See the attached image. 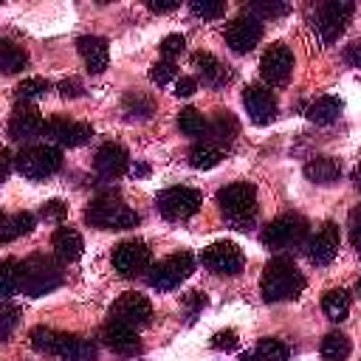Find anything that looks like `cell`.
I'll list each match as a JSON object with an SVG mask.
<instances>
[{
  "instance_id": "cell-1",
  "label": "cell",
  "mask_w": 361,
  "mask_h": 361,
  "mask_svg": "<svg viewBox=\"0 0 361 361\" xmlns=\"http://www.w3.org/2000/svg\"><path fill=\"white\" fill-rule=\"evenodd\" d=\"M259 290L265 302H288L305 290V276L288 257H274L265 262L259 276Z\"/></svg>"
},
{
  "instance_id": "cell-2",
  "label": "cell",
  "mask_w": 361,
  "mask_h": 361,
  "mask_svg": "<svg viewBox=\"0 0 361 361\" xmlns=\"http://www.w3.org/2000/svg\"><path fill=\"white\" fill-rule=\"evenodd\" d=\"M217 206H220L223 220H226L231 228L248 231V228L254 226V220H257V212H259L254 183L237 180V183L223 186V189L217 192Z\"/></svg>"
},
{
  "instance_id": "cell-3",
  "label": "cell",
  "mask_w": 361,
  "mask_h": 361,
  "mask_svg": "<svg viewBox=\"0 0 361 361\" xmlns=\"http://www.w3.org/2000/svg\"><path fill=\"white\" fill-rule=\"evenodd\" d=\"M62 268L54 257L31 254L20 262V290L28 296H45L62 285Z\"/></svg>"
},
{
  "instance_id": "cell-4",
  "label": "cell",
  "mask_w": 361,
  "mask_h": 361,
  "mask_svg": "<svg viewBox=\"0 0 361 361\" xmlns=\"http://www.w3.org/2000/svg\"><path fill=\"white\" fill-rule=\"evenodd\" d=\"M85 220L96 228H133L138 226V212L130 209L121 197L116 195H99L90 200V206L85 209Z\"/></svg>"
},
{
  "instance_id": "cell-5",
  "label": "cell",
  "mask_w": 361,
  "mask_h": 361,
  "mask_svg": "<svg viewBox=\"0 0 361 361\" xmlns=\"http://www.w3.org/2000/svg\"><path fill=\"white\" fill-rule=\"evenodd\" d=\"M14 164H17V172L23 178H28V180H45L54 172H59L62 152L56 147H51V144H31V147H25V149L17 152Z\"/></svg>"
},
{
  "instance_id": "cell-6",
  "label": "cell",
  "mask_w": 361,
  "mask_h": 361,
  "mask_svg": "<svg viewBox=\"0 0 361 361\" xmlns=\"http://www.w3.org/2000/svg\"><path fill=\"white\" fill-rule=\"evenodd\" d=\"M307 234V220L296 212H285L279 217H274L265 231H262V245L271 251H288L293 245H299Z\"/></svg>"
},
{
  "instance_id": "cell-7",
  "label": "cell",
  "mask_w": 361,
  "mask_h": 361,
  "mask_svg": "<svg viewBox=\"0 0 361 361\" xmlns=\"http://www.w3.org/2000/svg\"><path fill=\"white\" fill-rule=\"evenodd\" d=\"M192 271H195V257L189 251H178V254H169L161 262H155L147 274V282L158 293H166V290H175Z\"/></svg>"
},
{
  "instance_id": "cell-8",
  "label": "cell",
  "mask_w": 361,
  "mask_h": 361,
  "mask_svg": "<svg viewBox=\"0 0 361 361\" xmlns=\"http://www.w3.org/2000/svg\"><path fill=\"white\" fill-rule=\"evenodd\" d=\"M353 17V3L350 0H327V3H319L316 6V14H313V31L319 34L322 42H336L347 23Z\"/></svg>"
},
{
  "instance_id": "cell-9",
  "label": "cell",
  "mask_w": 361,
  "mask_h": 361,
  "mask_svg": "<svg viewBox=\"0 0 361 361\" xmlns=\"http://www.w3.org/2000/svg\"><path fill=\"white\" fill-rule=\"evenodd\" d=\"M200 203H203V195L192 186H169V189H161L155 197V206L166 220H189L192 214H197Z\"/></svg>"
},
{
  "instance_id": "cell-10",
  "label": "cell",
  "mask_w": 361,
  "mask_h": 361,
  "mask_svg": "<svg viewBox=\"0 0 361 361\" xmlns=\"http://www.w3.org/2000/svg\"><path fill=\"white\" fill-rule=\"evenodd\" d=\"M110 262H113L118 276L133 279V276H138V274L152 268V251L147 248L144 240H124V243H118L113 248Z\"/></svg>"
},
{
  "instance_id": "cell-11",
  "label": "cell",
  "mask_w": 361,
  "mask_h": 361,
  "mask_svg": "<svg viewBox=\"0 0 361 361\" xmlns=\"http://www.w3.org/2000/svg\"><path fill=\"white\" fill-rule=\"evenodd\" d=\"M200 262H203L212 274L234 276V274H240V271H243L245 257H243V251H240V245H237V243H231V240H217V243H212V245H206V248H203Z\"/></svg>"
},
{
  "instance_id": "cell-12",
  "label": "cell",
  "mask_w": 361,
  "mask_h": 361,
  "mask_svg": "<svg viewBox=\"0 0 361 361\" xmlns=\"http://www.w3.org/2000/svg\"><path fill=\"white\" fill-rule=\"evenodd\" d=\"M110 322L127 324L133 330H141L152 322V305L144 293H121L110 305Z\"/></svg>"
},
{
  "instance_id": "cell-13",
  "label": "cell",
  "mask_w": 361,
  "mask_h": 361,
  "mask_svg": "<svg viewBox=\"0 0 361 361\" xmlns=\"http://www.w3.org/2000/svg\"><path fill=\"white\" fill-rule=\"evenodd\" d=\"M290 71H293V54L288 45L282 42H274L271 48H265L262 59H259V73L265 79L268 87H279L290 79Z\"/></svg>"
},
{
  "instance_id": "cell-14",
  "label": "cell",
  "mask_w": 361,
  "mask_h": 361,
  "mask_svg": "<svg viewBox=\"0 0 361 361\" xmlns=\"http://www.w3.org/2000/svg\"><path fill=\"white\" fill-rule=\"evenodd\" d=\"M262 39V23L251 14H240L226 25V45L234 54H248Z\"/></svg>"
},
{
  "instance_id": "cell-15",
  "label": "cell",
  "mask_w": 361,
  "mask_h": 361,
  "mask_svg": "<svg viewBox=\"0 0 361 361\" xmlns=\"http://www.w3.org/2000/svg\"><path fill=\"white\" fill-rule=\"evenodd\" d=\"M338 243H341L338 226H336L333 220H327V223H322V226L316 228V234L307 240L305 254H307V259H310L313 265H330V262L336 259V254H338Z\"/></svg>"
},
{
  "instance_id": "cell-16",
  "label": "cell",
  "mask_w": 361,
  "mask_h": 361,
  "mask_svg": "<svg viewBox=\"0 0 361 361\" xmlns=\"http://www.w3.org/2000/svg\"><path fill=\"white\" fill-rule=\"evenodd\" d=\"M243 107L254 124H268L276 116V96L268 85H248L243 90Z\"/></svg>"
},
{
  "instance_id": "cell-17",
  "label": "cell",
  "mask_w": 361,
  "mask_h": 361,
  "mask_svg": "<svg viewBox=\"0 0 361 361\" xmlns=\"http://www.w3.org/2000/svg\"><path fill=\"white\" fill-rule=\"evenodd\" d=\"M99 338H102V344H104L110 353H116V355H121V358H133V355L141 353L138 330H133V327H127V324L107 322V324L102 327Z\"/></svg>"
},
{
  "instance_id": "cell-18",
  "label": "cell",
  "mask_w": 361,
  "mask_h": 361,
  "mask_svg": "<svg viewBox=\"0 0 361 361\" xmlns=\"http://www.w3.org/2000/svg\"><path fill=\"white\" fill-rule=\"evenodd\" d=\"M93 135V127L85 121H71V118H51L45 121V138H51L59 147H82Z\"/></svg>"
},
{
  "instance_id": "cell-19",
  "label": "cell",
  "mask_w": 361,
  "mask_h": 361,
  "mask_svg": "<svg viewBox=\"0 0 361 361\" xmlns=\"http://www.w3.org/2000/svg\"><path fill=\"white\" fill-rule=\"evenodd\" d=\"M39 133H45V121H42L39 110L28 102H20L8 118V138L23 141V138H34Z\"/></svg>"
},
{
  "instance_id": "cell-20",
  "label": "cell",
  "mask_w": 361,
  "mask_h": 361,
  "mask_svg": "<svg viewBox=\"0 0 361 361\" xmlns=\"http://www.w3.org/2000/svg\"><path fill=\"white\" fill-rule=\"evenodd\" d=\"M127 166H130V155H127V149H124L121 144L107 141V144H102V147L96 149L93 169H96L102 178H118V175L127 172Z\"/></svg>"
},
{
  "instance_id": "cell-21",
  "label": "cell",
  "mask_w": 361,
  "mask_h": 361,
  "mask_svg": "<svg viewBox=\"0 0 361 361\" xmlns=\"http://www.w3.org/2000/svg\"><path fill=\"white\" fill-rule=\"evenodd\" d=\"M192 68L197 71V76L209 87H223V85L231 82V71L214 54H209V51H195L192 54Z\"/></svg>"
},
{
  "instance_id": "cell-22",
  "label": "cell",
  "mask_w": 361,
  "mask_h": 361,
  "mask_svg": "<svg viewBox=\"0 0 361 361\" xmlns=\"http://www.w3.org/2000/svg\"><path fill=\"white\" fill-rule=\"evenodd\" d=\"M76 48H79V56L85 59V65H87L90 73H102V71L107 68L110 48H107V39H104V37L85 34V37L76 39Z\"/></svg>"
},
{
  "instance_id": "cell-23",
  "label": "cell",
  "mask_w": 361,
  "mask_h": 361,
  "mask_svg": "<svg viewBox=\"0 0 361 361\" xmlns=\"http://www.w3.org/2000/svg\"><path fill=\"white\" fill-rule=\"evenodd\" d=\"M51 248H54L56 259H62V262H73V259L82 257V251H85V240H82V234H79L76 228H71V226H59V228L54 231V237H51Z\"/></svg>"
},
{
  "instance_id": "cell-24",
  "label": "cell",
  "mask_w": 361,
  "mask_h": 361,
  "mask_svg": "<svg viewBox=\"0 0 361 361\" xmlns=\"http://www.w3.org/2000/svg\"><path fill=\"white\" fill-rule=\"evenodd\" d=\"M305 175H307L313 183H319V186H330V183L338 180L341 164H338L336 158H330V155H319V158H310V161L305 164Z\"/></svg>"
},
{
  "instance_id": "cell-25",
  "label": "cell",
  "mask_w": 361,
  "mask_h": 361,
  "mask_svg": "<svg viewBox=\"0 0 361 361\" xmlns=\"http://www.w3.org/2000/svg\"><path fill=\"white\" fill-rule=\"evenodd\" d=\"M290 347L282 338H259L251 353H243L240 361H288Z\"/></svg>"
},
{
  "instance_id": "cell-26",
  "label": "cell",
  "mask_w": 361,
  "mask_h": 361,
  "mask_svg": "<svg viewBox=\"0 0 361 361\" xmlns=\"http://www.w3.org/2000/svg\"><path fill=\"white\" fill-rule=\"evenodd\" d=\"M237 118L228 113V110H217L214 116H212V121H209V133H206V141L209 144H228L234 135H237Z\"/></svg>"
},
{
  "instance_id": "cell-27",
  "label": "cell",
  "mask_w": 361,
  "mask_h": 361,
  "mask_svg": "<svg viewBox=\"0 0 361 361\" xmlns=\"http://www.w3.org/2000/svg\"><path fill=\"white\" fill-rule=\"evenodd\" d=\"M34 223H37V217H34L31 212L3 214V220H0V240H3V243H11V240L28 234V231L34 228Z\"/></svg>"
},
{
  "instance_id": "cell-28",
  "label": "cell",
  "mask_w": 361,
  "mask_h": 361,
  "mask_svg": "<svg viewBox=\"0 0 361 361\" xmlns=\"http://www.w3.org/2000/svg\"><path fill=\"white\" fill-rule=\"evenodd\" d=\"M341 110H344L341 99H336V96H319L316 102L307 104V118L313 124H333L341 116Z\"/></svg>"
},
{
  "instance_id": "cell-29",
  "label": "cell",
  "mask_w": 361,
  "mask_h": 361,
  "mask_svg": "<svg viewBox=\"0 0 361 361\" xmlns=\"http://www.w3.org/2000/svg\"><path fill=\"white\" fill-rule=\"evenodd\" d=\"M65 336H68V333H56V330L39 324V327H34V330L28 333V341H31V347H34L37 353H42V355H59Z\"/></svg>"
},
{
  "instance_id": "cell-30",
  "label": "cell",
  "mask_w": 361,
  "mask_h": 361,
  "mask_svg": "<svg viewBox=\"0 0 361 361\" xmlns=\"http://www.w3.org/2000/svg\"><path fill=\"white\" fill-rule=\"evenodd\" d=\"M322 310L330 322H344L350 313V293L344 288H330L322 296Z\"/></svg>"
},
{
  "instance_id": "cell-31",
  "label": "cell",
  "mask_w": 361,
  "mask_h": 361,
  "mask_svg": "<svg viewBox=\"0 0 361 361\" xmlns=\"http://www.w3.org/2000/svg\"><path fill=\"white\" fill-rule=\"evenodd\" d=\"M59 358L62 361H96V347H93V341H87L82 336H65Z\"/></svg>"
},
{
  "instance_id": "cell-32",
  "label": "cell",
  "mask_w": 361,
  "mask_h": 361,
  "mask_svg": "<svg viewBox=\"0 0 361 361\" xmlns=\"http://www.w3.org/2000/svg\"><path fill=\"white\" fill-rule=\"evenodd\" d=\"M350 350H353L350 338H347L344 333H338V330L327 333V336L322 338V344H319V353H322L324 361H344V358L350 355Z\"/></svg>"
},
{
  "instance_id": "cell-33",
  "label": "cell",
  "mask_w": 361,
  "mask_h": 361,
  "mask_svg": "<svg viewBox=\"0 0 361 361\" xmlns=\"http://www.w3.org/2000/svg\"><path fill=\"white\" fill-rule=\"evenodd\" d=\"M178 130H180L183 135H189V138H203V135L209 133V121H206V116H203L200 110L183 107V110L178 113Z\"/></svg>"
},
{
  "instance_id": "cell-34",
  "label": "cell",
  "mask_w": 361,
  "mask_h": 361,
  "mask_svg": "<svg viewBox=\"0 0 361 361\" xmlns=\"http://www.w3.org/2000/svg\"><path fill=\"white\" fill-rule=\"evenodd\" d=\"M220 158H223V149L214 147V144H209V141L195 144V147L189 149V155H186V161H189L192 169H212V166L220 164Z\"/></svg>"
},
{
  "instance_id": "cell-35",
  "label": "cell",
  "mask_w": 361,
  "mask_h": 361,
  "mask_svg": "<svg viewBox=\"0 0 361 361\" xmlns=\"http://www.w3.org/2000/svg\"><path fill=\"white\" fill-rule=\"evenodd\" d=\"M28 65V54L20 48V45H14L11 39H3L0 42V68L6 71V73H17V71H23Z\"/></svg>"
},
{
  "instance_id": "cell-36",
  "label": "cell",
  "mask_w": 361,
  "mask_h": 361,
  "mask_svg": "<svg viewBox=\"0 0 361 361\" xmlns=\"http://www.w3.org/2000/svg\"><path fill=\"white\" fill-rule=\"evenodd\" d=\"M245 14H251L257 20H274V17L288 14V3H279V0H254V3L245 6Z\"/></svg>"
},
{
  "instance_id": "cell-37",
  "label": "cell",
  "mask_w": 361,
  "mask_h": 361,
  "mask_svg": "<svg viewBox=\"0 0 361 361\" xmlns=\"http://www.w3.org/2000/svg\"><path fill=\"white\" fill-rule=\"evenodd\" d=\"M48 90H51V82H48V79H42V76H28V79H23V82L17 85V99H23V102L39 99V96H45Z\"/></svg>"
},
{
  "instance_id": "cell-38",
  "label": "cell",
  "mask_w": 361,
  "mask_h": 361,
  "mask_svg": "<svg viewBox=\"0 0 361 361\" xmlns=\"http://www.w3.org/2000/svg\"><path fill=\"white\" fill-rule=\"evenodd\" d=\"M0 276H3V296H14L20 290V262L14 259H3L0 265Z\"/></svg>"
},
{
  "instance_id": "cell-39",
  "label": "cell",
  "mask_w": 361,
  "mask_h": 361,
  "mask_svg": "<svg viewBox=\"0 0 361 361\" xmlns=\"http://www.w3.org/2000/svg\"><path fill=\"white\" fill-rule=\"evenodd\" d=\"M189 8H192L195 17H203V20H217V17L226 14V3L223 0H192Z\"/></svg>"
},
{
  "instance_id": "cell-40",
  "label": "cell",
  "mask_w": 361,
  "mask_h": 361,
  "mask_svg": "<svg viewBox=\"0 0 361 361\" xmlns=\"http://www.w3.org/2000/svg\"><path fill=\"white\" fill-rule=\"evenodd\" d=\"M149 79H152L158 87H164V85H169V82H178V68H175V62H172V59L155 62V65L149 68Z\"/></svg>"
},
{
  "instance_id": "cell-41",
  "label": "cell",
  "mask_w": 361,
  "mask_h": 361,
  "mask_svg": "<svg viewBox=\"0 0 361 361\" xmlns=\"http://www.w3.org/2000/svg\"><path fill=\"white\" fill-rule=\"evenodd\" d=\"M124 113L133 118V116H138V118H147L149 113H152V102L147 99V96H141V93H127L124 96Z\"/></svg>"
},
{
  "instance_id": "cell-42",
  "label": "cell",
  "mask_w": 361,
  "mask_h": 361,
  "mask_svg": "<svg viewBox=\"0 0 361 361\" xmlns=\"http://www.w3.org/2000/svg\"><path fill=\"white\" fill-rule=\"evenodd\" d=\"M17 316H20V310L6 299L3 307H0V338H8V333H11L14 324H17Z\"/></svg>"
},
{
  "instance_id": "cell-43",
  "label": "cell",
  "mask_w": 361,
  "mask_h": 361,
  "mask_svg": "<svg viewBox=\"0 0 361 361\" xmlns=\"http://www.w3.org/2000/svg\"><path fill=\"white\" fill-rule=\"evenodd\" d=\"M183 48H186V39H183L180 34H169V37L161 39V54H164V59H172V56L183 54Z\"/></svg>"
},
{
  "instance_id": "cell-44",
  "label": "cell",
  "mask_w": 361,
  "mask_h": 361,
  "mask_svg": "<svg viewBox=\"0 0 361 361\" xmlns=\"http://www.w3.org/2000/svg\"><path fill=\"white\" fill-rule=\"evenodd\" d=\"M212 347L214 350H234L237 347V333L234 330H220L212 336Z\"/></svg>"
},
{
  "instance_id": "cell-45",
  "label": "cell",
  "mask_w": 361,
  "mask_h": 361,
  "mask_svg": "<svg viewBox=\"0 0 361 361\" xmlns=\"http://www.w3.org/2000/svg\"><path fill=\"white\" fill-rule=\"evenodd\" d=\"M65 214H68V206L62 200H48L42 206V217L45 220H65Z\"/></svg>"
},
{
  "instance_id": "cell-46",
  "label": "cell",
  "mask_w": 361,
  "mask_h": 361,
  "mask_svg": "<svg viewBox=\"0 0 361 361\" xmlns=\"http://www.w3.org/2000/svg\"><path fill=\"white\" fill-rule=\"evenodd\" d=\"M195 90H197V79H195V76H178V82H175V96L186 99V96H192Z\"/></svg>"
},
{
  "instance_id": "cell-47",
  "label": "cell",
  "mask_w": 361,
  "mask_h": 361,
  "mask_svg": "<svg viewBox=\"0 0 361 361\" xmlns=\"http://www.w3.org/2000/svg\"><path fill=\"white\" fill-rule=\"evenodd\" d=\"M344 62L350 65V68H361V39H355V42H350V45H344Z\"/></svg>"
},
{
  "instance_id": "cell-48",
  "label": "cell",
  "mask_w": 361,
  "mask_h": 361,
  "mask_svg": "<svg viewBox=\"0 0 361 361\" xmlns=\"http://www.w3.org/2000/svg\"><path fill=\"white\" fill-rule=\"evenodd\" d=\"M59 93H62L65 99H76V96H82V82H79V79H65V82H59Z\"/></svg>"
},
{
  "instance_id": "cell-49",
  "label": "cell",
  "mask_w": 361,
  "mask_h": 361,
  "mask_svg": "<svg viewBox=\"0 0 361 361\" xmlns=\"http://www.w3.org/2000/svg\"><path fill=\"white\" fill-rule=\"evenodd\" d=\"M186 305H189V313H197L200 307H206V296L200 290H192L186 293Z\"/></svg>"
},
{
  "instance_id": "cell-50",
  "label": "cell",
  "mask_w": 361,
  "mask_h": 361,
  "mask_svg": "<svg viewBox=\"0 0 361 361\" xmlns=\"http://www.w3.org/2000/svg\"><path fill=\"white\" fill-rule=\"evenodd\" d=\"M147 8L155 11V14H166V11H175L178 3H158V0H147Z\"/></svg>"
},
{
  "instance_id": "cell-51",
  "label": "cell",
  "mask_w": 361,
  "mask_h": 361,
  "mask_svg": "<svg viewBox=\"0 0 361 361\" xmlns=\"http://www.w3.org/2000/svg\"><path fill=\"white\" fill-rule=\"evenodd\" d=\"M350 228H361V206H355L350 212Z\"/></svg>"
},
{
  "instance_id": "cell-52",
  "label": "cell",
  "mask_w": 361,
  "mask_h": 361,
  "mask_svg": "<svg viewBox=\"0 0 361 361\" xmlns=\"http://www.w3.org/2000/svg\"><path fill=\"white\" fill-rule=\"evenodd\" d=\"M350 240H353V245H355V251L361 257V228H350Z\"/></svg>"
},
{
  "instance_id": "cell-53",
  "label": "cell",
  "mask_w": 361,
  "mask_h": 361,
  "mask_svg": "<svg viewBox=\"0 0 361 361\" xmlns=\"http://www.w3.org/2000/svg\"><path fill=\"white\" fill-rule=\"evenodd\" d=\"M8 169H11V152L3 149V178H8Z\"/></svg>"
},
{
  "instance_id": "cell-54",
  "label": "cell",
  "mask_w": 361,
  "mask_h": 361,
  "mask_svg": "<svg viewBox=\"0 0 361 361\" xmlns=\"http://www.w3.org/2000/svg\"><path fill=\"white\" fill-rule=\"evenodd\" d=\"M147 172H149V169H147L144 164H135V166L130 169V175H147Z\"/></svg>"
},
{
  "instance_id": "cell-55",
  "label": "cell",
  "mask_w": 361,
  "mask_h": 361,
  "mask_svg": "<svg viewBox=\"0 0 361 361\" xmlns=\"http://www.w3.org/2000/svg\"><path fill=\"white\" fill-rule=\"evenodd\" d=\"M355 183H358V189H361V166L355 169Z\"/></svg>"
},
{
  "instance_id": "cell-56",
  "label": "cell",
  "mask_w": 361,
  "mask_h": 361,
  "mask_svg": "<svg viewBox=\"0 0 361 361\" xmlns=\"http://www.w3.org/2000/svg\"><path fill=\"white\" fill-rule=\"evenodd\" d=\"M355 290H358V293H361V279H358V282H355Z\"/></svg>"
}]
</instances>
